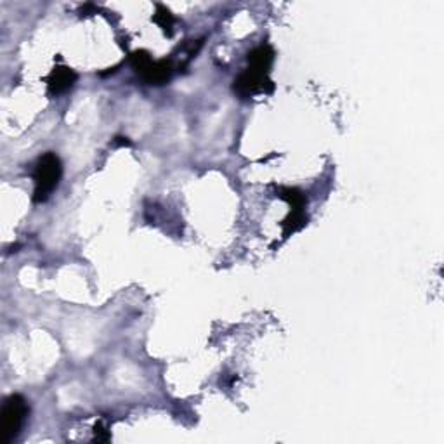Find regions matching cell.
I'll return each mask as SVG.
<instances>
[{
    "mask_svg": "<svg viewBox=\"0 0 444 444\" xmlns=\"http://www.w3.org/2000/svg\"><path fill=\"white\" fill-rule=\"evenodd\" d=\"M63 175V163L60 157L54 153H46L37 161L35 172H33V202L42 203L51 196V193L57 188Z\"/></svg>",
    "mask_w": 444,
    "mask_h": 444,
    "instance_id": "1",
    "label": "cell"
},
{
    "mask_svg": "<svg viewBox=\"0 0 444 444\" xmlns=\"http://www.w3.org/2000/svg\"><path fill=\"white\" fill-rule=\"evenodd\" d=\"M28 411V402L23 396L12 394L6 399L0 411V444H9L19 436Z\"/></svg>",
    "mask_w": 444,
    "mask_h": 444,
    "instance_id": "2",
    "label": "cell"
},
{
    "mask_svg": "<svg viewBox=\"0 0 444 444\" xmlns=\"http://www.w3.org/2000/svg\"><path fill=\"white\" fill-rule=\"evenodd\" d=\"M233 89H235V92L240 98L247 99L256 94H271L274 91V84L273 80H269L267 75L257 73V71L249 68L236 78Z\"/></svg>",
    "mask_w": 444,
    "mask_h": 444,
    "instance_id": "3",
    "label": "cell"
},
{
    "mask_svg": "<svg viewBox=\"0 0 444 444\" xmlns=\"http://www.w3.org/2000/svg\"><path fill=\"white\" fill-rule=\"evenodd\" d=\"M77 82V73L68 66H56L51 75L47 77V87L53 96L64 94L66 91H70Z\"/></svg>",
    "mask_w": 444,
    "mask_h": 444,
    "instance_id": "4",
    "label": "cell"
},
{
    "mask_svg": "<svg viewBox=\"0 0 444 444\" xmlns=\"http://www.w3.org/2000/svg\"><path fill=\"white\" fill-rule=\"evenodd\" d=\"M274 61V51L271 49V46L263 44V46L256 47L252 53H249V64L250 70L257 71V73L269 75L271 66Z\"/></svg>",
    "mask_w": 444,
    "mask_h": 444,
    "instance_id": "5",
    "label": "cell"
},
{
    "mask_svg": "<svg viewBox=\"0 0 444 444\" xmlns=\"http://www.w3.org/2000/svg\"><path fill=\"white\" fill-rule=\"evenodd\" d=\"M141 78H143L144 82H148V84L151 85H161L165 84V82L170 78L172 75V63L167 60H161V61H151L150 66L146 68V70L143 71V73H139Z\"/></svg>",
    "mask_w": 444,
    "mask_h": 444,
    "instance_id": "6",
    "label": "cell"
},
{
    "mask_svg": "<svg viewBox=\"0 0 444 444\" xmlns=\"http://www.w3.org/2000/svg\"><path fill=\"white\" fill-rule=\"evenodd\" d=\"M308 224V217H305L304 208H292L290 215L283 220V235L290 236L297 233Z\"/></svg>",
    "mask_w": 444,
    "mask_h": 444,
    "instance_id": "7",
    "label": "cell"
},
{
    "mask_svg": "<svg viewBox=\"0 0 444 444\" xmlns=\"http://www.w3.org/2000/svg\"><path fill=\"white\" fill-rule=\"evenodd\" d=\"M153 21L157 23V25H160V28L163 30L168 37H172V33H174L175 18H174V15H172V12L165 8V6H161V4L157 6V12H154V16H153Z\"/></svg>",
    "mask_w": 444,
    "mask_h": 444,
    "instance_id": "8",
    "label": "cell"
},
{
    "mask_svg": "<svg viewBox=\"0 0 444 444\" xmlns=\"http://www.w3.org/2000/svg\"><path fill=\"white\" fill-rule=\"evenodd\" d=\"M280 198H283L285 202H288L290 203V206L292 208H304V205H305V196L302 195L301 191H299V189H295V188H280Z\"/></svg>",
    "mask_w": 444,
    "mask_h": 444,
    "instance_id": "9",
    "label": "cell"
},
{
    "mask_svg": "<svg viewBox=\"0 0 444 444\" xmlns=\"http://www.w3.org/2000/svg\"><path fill=\"white\" fill-rule=\"evenodd\" d=\"M130 141H129V137H123V136H118V137H115V139H113V146H130Z\"/></svg>",
    "mask_w": 444,
    "mask_h": 444,
    "instance_id": "10",
    "label": "cell"
}]
</instances>
